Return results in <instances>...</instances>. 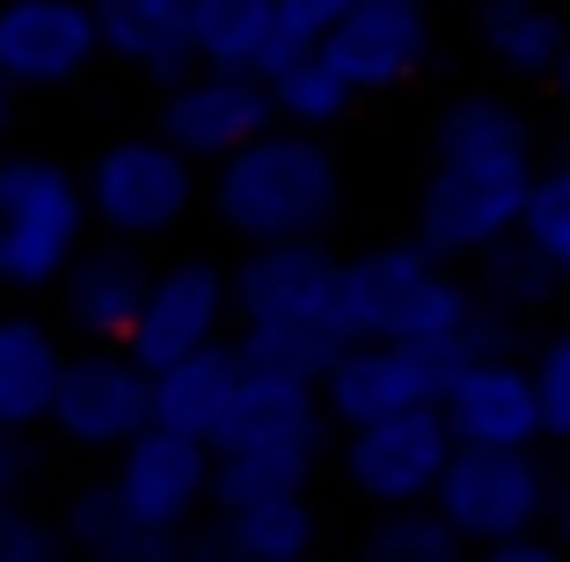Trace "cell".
<instances>
[{"mask_svg":"<svg viewBox=\"0 0 570 562\" xmlns=\"http://www.w3.org/2000/svg\"><path fill=\"white\" fill-rule=\"evenodd\" d=\"M534 132L504 96H453L432 125V168L417 183V241L446 264H475L490 241L520 234L534 198Z\"/></svg>","mask_w":570,"mask_h":562,"instance_id":"6da1fadb","label":"cell"},{"mask_svg":"<svg viewBox=\"0 0 570 562\" xmlns=\"http://www.w3.org/2000/svg\"><path fill=\"white\" fill-rule=\"evenodd\" d=\"M242 365L271 373H307L322 381L344 336V256L322 234L293 241H249L235 264V329H227Z\"/></svg>","mask_w":570,"mask_h":562,"instance_id":"7a4b0ae2","label":"cell"},{"mask_svg":"<svg viewBox=\"0 0 570 562\" xmlns=\"http://www.w3.org/2000/svg\"><path fill=\"white\" fill-rule=\"evenodd\" d=\"M219 234L249 241H293V234H330L344 213V168H336L330 139L307 125H264L249 147L213 161L205 183Z\"/></svg>","mask_w":570,"mask_h":562,"instance_id":"3957f363","label":"cell"},{"mask_svg":"<svg viewBox=\"0 0 570 562\" xmlns=\"http://www.w3.org/2000/svg\"><path fill=\"white\" fill-rule=\"evenodd\" d=\"M96 234L88 183L59 154H0V285L51 293Z\"/></svg>","mask_w":570,"mask_h":562,"instance_id":"277c9868","label":"cell"},{"mask_svg":"<svg viewBox=\"0 0 570 562\" xmlns=\"http://www.w3.org/2000/svg\"><path fill=\"white\" fill-rule=\"evenodd\" d=\"M88 183V213H96V234H125V241H161L190 219L198 190V161L184 147H168L161 132H118L110 147L88 154L81 168Z\"/></svg>","mask_w":570,"mask_h":562,"instance_id":"5b68a950","label":"cell"},{"mask_svg":"<svg viewBox=\"0 0 570 562\" xmlns=\"http://www.w3.org/2000/svg\"><path fill=\"white\" fill-rule=\"evenodd\" d=\"M154 424V373L132 358V344H81L67 351L59 395H51V446L81 453V461H110Z\"/></svg>","mask_w":570,"mask_h":562,"instance_id":"8992f818","label":"cell"},{"mask_svg":"<svg viewBox=\"0 0 570 562\" xmlns=\"http://www.w3.org/2000/svg\"><path fill=\"white\" fill-rule=\"evenodd\" d=\"M453 424L439 402L424 410H395V416H373V424H344V446H336V475L358 504H417V496L439 490L453 461Z\"/></svg>","mask_w":570,"mask_h":562,"instance_id":"52a82bcc","label":"cell"},{"mask_svg":"<svg viewBox=\"0 0 570 562\" xmlns=\"http://www.w3.org/2000/svg\"><path fill=\"white\" fill-rule=\"evenodd\" d=\"M213 461L219 453L190 431H168V424H147L132 446L110 453V490L118 504L139 519L147 533L161 541H190L213 512Z\"/></svg>","mask_w":570,"mask_h":562,"instance_id":"ba28073f","label":"cell"},{"mask_svg":"<svg viewBox=\"0 0 570 562\" xmlns=\"http://www.w3.org/2000/svg\"><path fill=\"white\" fill-rule=\"evenodd\" d=\"M432 504L453 519L461 541L490 548L504 533L541 526V512H549V467L534 461V446H453Z\"/></svg>","mask_w":570,"mask_h":562,"instance_id":"9c48e42d","label":"cell"},{"mask_svg":"<svg viewBox=\"0 0 570 562\" xmlns=\"http://www.w3.org/2000/svg\"><path fill=\"white\" fill-rule=\"evenodd\" d=\"M264 125H278V102H271V73H249V67H190L154 102V132L168 147H184L198 168L249 147Z\"/></svg>","mask_w":570,"mask_h":562,"instance_id":"30bf717a","label":"cell"},{"mask_svg":"<svg viewBox=\"0 0 570 562\" xmlns=\"http://www.w3.org/2000/svg\"><path fill=\"white\" fill-rule=\"evenodd\" d=\"M227 329H235V270L213 264V256H176V264L154 270L147 307H139L125 344L147 373H161V365L190 358L205 344H227Z\"/></svg>","mask_w":570,"mask_h":562,"instance_id":"8fae6325","label":"cell"},{"mask_svg":"<svg viewBox=\"0 0 570 562\" xmlns=\"http://www.w3.org/2000/svg\"><path fill=\"white\" fill-rule=\"evenodd\" d=\"M102 16L96 0H0V81L22 96L73 88L102 67Z\"/></svg>","mask_w":570,"mask_h":562,"instance_id":"7c38bea8","label":"cell"},{"mask_svg":"<svg viewBox=\"0 0 570 562\" xmlns=\"http://www.w3.org/2000/svg\"><path fill=\"white\" fill-rule=\"evenodd\" d=\"M461 365L432 344H387V336H352L322 373V402L336 424H373L395 410H424L446 395V381Z\"/></svg>","mask_w":570,"mask_h":562,"instance_id":"4fadbf2b","label":"cell"},{"mask_svg":"<svg viewBox=\"0 0 570 562\" xmlns=\"http://www.w3.org/2000/svg\"><path fill=\"white\" fill-rule=\"evenodd\" d=\"M358 96H395L432 67V0H352V16L322 37Z\"/></svg>","mask_w":570,"mask_h":562,"instance_id":"5bb4252c","label":"cell"},{"mask_svg":"<svg viewBox=\"0 0 570 562\" xmlns=\"http://www.w3.org/2000/svg\"><path fill=\"white\" fill-rule=\"evenodd\" d=\"M147 285H154V270L139 264V241H125V234H102L96 241V234H88L81 256L51 285L59 329L81 336V344H125L139 307H147Z\"/></svg>","mask_w":570,"mask_h":562,"instance_id":"9a60e30c","label":"cell"},{"mask_svg":"<svg viewBox=\"0 0 570 562\" xmlns=\"http://www.w3.org/2000/svg\"><path fill=\"white\" fill-rule=\"evenodd\" d=\"M439 410H446V424H453L461 446H541V438H549L534 365H520L512 351H483V358H469L446 381Z\"/></svg>","mask_w":570,"mask_h":562,"instance_id":"2e32d148","label":"cell"},{"mask_svg":"<svg viewBox=\"0 0 570 562\" xmlns=\"http://www.w3.org/2000/svg\"><path fill=\"white\" fill-rule=\"evenodd\" d=\"M102 16V51L118 67L147 73L154 88L184 81L198 67V37H190V0H96Z\"/></svg>","mask_w":570,"mask_h":562,"instance_id":"e0dca14e","label":"cell"},{"mask_svg":"<svg viewBox=\"0 0 570 562\" xmlns=\"http://www.w3.org/2000/svg\"><path fill=\"white\" fill-rule=\"evenodd\" d=\"M315 541H322V519L307 490L249 504V512H205V526L190 533L198 555H227V562H301Z\"/></svg>","mask_w":570,"mask_h":562,"instance_id":"ac0fdd59","label":"cell"},{"mask_svg":"<svg viewBox=\"0 0 570 562\" xmlns=\"http://www.w3.org/2000/svg\"><path fill=\"white\" fill-rule=\"evenodd\" d=\"M235 395H242L235 344H205V351H190V358L154 373V424L190 431V438L213 446L219 431H227V416H235Z\"/></svg>","mask_w":570,"mask_h":562,"instance_id":"d6986e66","label":"cell"},{"mask_svg":"<svg viewBox=\"0 0 570 562\" xmlns=\"http://www.w3.org/2000/svg\"><path fill=\"white\" fill-rule=\"evenodd\" d=\"M475 37H483V59L512 81H556L570 22L556 0H475Z\"/></svg>","mask_w":570,"mask_h":562,"instance_id":"ffe728a7","label":"cell"},{"mask_svg":"<svg viewBox=\"0 0 570 562\" xmlns=\"http://www.w3.org/2000/svg\"><path fill=\"white\" fill-rule=\"evenodd\" d=\"M67 373V344L51 336V322L37 315H0V424L45 431L51 395Z\"/></svg>","mask_w":570,"mask_h":562,"instance_id":"44dd1931","label":"cell"},{"mask_svg":"<svg viewBox=\"0 0 570 562\" xmlns=\"http://www.w3.org/2000/svg\"><path fill=\"white\" fill-rule=\"evenodd\" d=\"M59 526H67V548H81V555H96V562H176V555H198L190 541H161V533L139 526V519L118 504L110 475L81 482V490L67 496Z\"/></svg>","mask_w":570,"mask_h":562,"instance_id":"7402d4cb","label":"cell"},{"mask_svg":"<svg viewBox=\"0 0 570 562\" xmlns=\"http://www.w3.org/2000/svg\"><path fill=\"white\" fill-rule=\"evenodd\" d=\"M190 37H198V67L271 73L285 59L278 0H190Z\"/></svg>","mask_w":570,"mask_h":562,"instance_id":"603a6c76","label":"cell"},{"mask_svg":"<svg viewBox=\"0 0 570 562\" xmlns=\"http://www.w3.org/2000/svg\"><path fill=\"white\" fill-rule=\"evenodd\" d=\"M271 102H278V125H307V132H330V125H344V117L358 110V88L352 73L336 67L330 51H293V59H278L271 67Z\"/></svg>","mask_w":570,"mask_h":562,"instance_id":"cb8c5ba5","label":"cell"},{"mask_svg":"<svg viewBox=\"0 0 570 562\" xmlns=\"http://www.w3.org/2000/svg\"><path fill=\"white\" fill-rule=\"evenodd\" d=\"M556 285H563V270H556L527 234H504V241H490L483 256H475V293H483V307H498V315H512V322L541 315L556 299Z\"/></svg>","mask_w":570,"mask_h":562,"instance_id":"d4e9b609","label":"cell"},{"mask_svg":"<svg viewBox=\"0 0 570 562\" xmlns=\"http://www.w3.org/2000/svg\"><path fill=\"white\" fill-rule=\"evenodd\" d=\"M453 548H461V533H453V519L439 512L432 496H417V504H381L373 526H366L373 562H453Z\"/></svg>","mask_w":570,"mask_h":562,"instance_id":"484cf974","label":"cell"},{"mask_svg":"<svg viewBox=\"0 0 570 562\" xmlns=\"http://www.w3.org/2000/svg\"><path fill=\"white\" fill-rule=\"evenodd\" d=\"M520 234L549 256L556 270H563V285H570V161H556V168L534 176V198H527Z\"/></svg>","mask_w":570,"mask_h":562,"instance_id":"4316f807","label":"cell"},{"mask_svg":"<svg viewBox=\"0 0 570 562\" xmlns=\"http://www.w3.org/2000/svg\"><path fill=\"white\" fill-rule=\"evenodd\" d=\"M67 555V526L45 504H0V562H51Z\"/></svg>","mask_w":570,"mask_h":562,"instance_id":"83f0119b","label":"cell"},{"mask_svg":"<svg viewBox=\"0 0 570 562\" xmlns=\"http://www.w3.org/2000/svg\"><path fill=\"white\" fill-rule=\"evenodd\" d=\"M51 475V453L30 424H0V504H30Z\"/></svg>","mask_w":570,"mask_h":562,"instance_id":"f1b7e54d","label":"cell"},{"mask_svg":"<svg viewBox=\"0 0 570 562\" xmlns=\"http://www.w3.org/2000/svg\"><path fill=\"white\" fill-rule=\"evenodd\" d=\"M534 387H541V424L556 446H570V329L534 351Z\"/></svg>","mask_w":570,"mask_h":562,"instance_id":"f546056e","label":"cell"},{"mask_svg":"<svg viewBox=\"0 0 570 562\" xmlns=\"http://www.w3.org/2000/svg\"><path fill=\"white\" fill-rule=\"evenodd\" d=\"M344 16H352V0H278V45H285V59H293V51H315Z\"/></svg>","mask_w":570,"mask_h":562,"instance_id":"4dcf8cb0","label":"cell"},{"mask_svg":"<svg viewBox=\"0 0 570 562\" xmlns=\"http://www.w3.org/2000/svg\"><path fill=\"white\" fill-rule=\"evenodd\" d=\"M541 526L570 548V475H549V512H541Z\"/></svg>","mask_w":570,"mask_h":562,"instance_id":"1f68e13d","label":"cell"},{"mask_svg":"<svg viewBox=\"0 0 570 562\" xmlns=\"http://www.w3.org/2000/svg\"><path fill=\"white\" fill-rule=\"evenodd\" d=\"M16 81H0V154H8V139H16Z\"/></svg>","mask_w":570,"mask_h":562,"instance_id":"d6a6232c","label":"cell"},{"mask_svg":"<svg viewBox=\"0 0 570 562\" xmlns=\"http://www.w3.org/2000/svg\"><path fill=\"white\" fill-rule=\"evenodd\" d=\"M556 96L570 102V45H563V67H556Z\"/></svg>","mask_w":570,"mask_h":562,"instance_id":"836d02e7","label":"cell"}]
</instances>
